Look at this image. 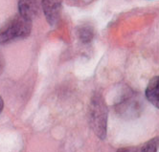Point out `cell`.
<instances>
[{"mask_svg": "<svg viewBox=\"0 0 159 152\" xmlns=\"http://www.w3.org/2000/svg\"><path fill=\"white\" fill-rule=\"evenodd\" d=\"M77 36L82 42L88 43L93 38V36H94L93 29L89 26H82L81 28L78 29Z\"/></svg>", "mask_w": 159, "mask_h": 152, "instance_id": "52a82bcc", "label": "cell"}, {"mask_svg": "<svg viewBox=\"0 0 159 152\" xmlns=\"http://www.w3.org/2000/svg\"><path fill=\"white\" fill-rule=\"evenodd\" d=\"M89 122L94 133L101 139L107 138V107L101 95L96 94L90 102Z\"/></svg>", "mask_w": 159, "mask_h": 152, "instance_id": "7a4b0ae2", "label": "cell"}, {"mask_svg": "<svg viewBox=\"0 0 159 152\" xmlns=\"http://www.w3.org/2000/svg\"><path fill=\"white\" fill-rule=\"evenodd\" d=\"M32 30V20L25 16H14L0 29V44L27 38Z\"/></svg>", "mask_w": 159, "mask_h": 152, "instance_id": "6da1fadb", "label": "cell"}, {"mask_svg": "<svg viewBox=\"0 0 159 152\" xmlns=\"http://www.w3.org/2000/svg\"><path fill=\"white\" fill-rule=\"evenodd\" d=\"M3 65H4L3 57H2V56H1V55H0V71H1V69L3 68Z\"/></svg>", "mask_w": 159, "mask_h": 152, "instance_id": "ba28073f", "label": "cell"}, {"mask_svg": "<svg viewBox=\"0 0 159 152\" xmlns=\"http://www.w3.org/2000/svg\"><path fill=\"white\" fill-rule=\"evenodd\" d=\"M3 106H4V102H3L2 98L0 97V113H1V111H2V109H3Z\"/></svg>", "mask_w": 159, "mask_h": 152, "instance_id": "9c48e42d", "label": "cell"}, {"mask_svg": "<svg viewBox=\"0 0 159 152\" xmlns=\"http://www.w3.org/2000/svg\"><path fill=\"white\" fill-rule=\"evenodd\" d=\"M43 13L50 25H55L61 18V0H41Z\"/></svg>", "mask_w": 159, "mask_h": 152, "instance_id": "3957f363", "label": "cell"}, {"mask_svg": "<svg viewBox=\"0 0 159 152\" xmlns=\"http://www.w3.org/2000/svg\"><path fill=\"white\" fill-rule=\"evenodd\" d=\"M40 6H42L40 0H19L18 11L21 16L32 20L39 16Z\"/></svg>", "mask_w": 159, "mask_h": 152, "instance_id": "277c9868", "label": "cell"}, {"mask_svg": "<svg viewBox=\"0 0 159 152\" xmlns=\"http://www.w3.org/2000/svg\"><path fill=\"white\" fill-rule=\"evenodd\" d=\"M159 146V137L153 138L140 145L124 147L118 150V152H156Z\"/></svg>", "mask_w": 159, "mask_h": 152, "instance_id": "8992f818", "label": "cell"}, {"mask_svg": "<svg viewBox=\"0 0 159 152\" xmlns=\"http://www.w3.org/2000/svg\"><path fill=\"white\" fill-rule=\"evenodd\" d=\"M146 97L151 103L159 109V76L150 80L146 89Z\"/></svg>", "mask_w": 159, "mask_h": 152, "instance_id": "5b68a950", "label": "cell"}]
</instances>
